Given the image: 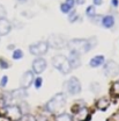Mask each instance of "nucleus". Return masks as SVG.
I'll return each instance as SVG.
<instances>
[{"mask_svg":"<svg viewBox=\"0 0 119 121\" xmlns=\"http://www.w3.org/2000/svg\"><path fill=\"white\" fill-rule=\"evenodd\" d=\"M95 43H91L90 40H86V39H74V40H71L68 42V49L69 51H73L76 52L79 55L81 54H86L88 52L89 50H91L94 48Z\"/></svg>","mask_w":119,"mask_h":121,"instance_id":"obj_1","label":"nucleus"},{"mask_svg":"<svg viewBox=\"0 0 119 121\" xmlns=\"http://www.w3.org/2000/svg\"><path fill=\"white\" fill-rule=\"evenodd\" d=\"M66 104V95L64 93L54 94L45 105V109L50 113H57Z\"/></svg>","mask_w":119,"mask_h":121,"instance_id":"obj_2","label":"nucleus"},{"mask_svg":"<svg viewBox=\"0 0 119 121\" xmlns=\"http://www.w3.org/2000/svg\"><path fill=\"white\" fill-rule=\"evenodd\" d=\"M5 117L12 121H19L22 118V111L17 105H7L4 108Z\"/></svg>","mask_w":119,"mask_h":121,"instance_id":"obj_3","label":"nucleus"},{"mask_svg":"<svg viewBox=\"0 0 119 121\" xmlns=\"http://www.w3.org/2000/svg\"><path fill=\"white\" fill-rule=\"evenodd\" d=\"M66 91L71 94V95H75L77 93L81 92V84H80V80L76 78V77H71L65 84H64Z\"/></svg>","mask_w":119,"mask_h":121,"instance_id":"obj_4","label":"nucleus"},{"mask_svg":"<svg viewBox=\"0 0 119 121\" xmlns=\"http://www.w3.org/2000/svg\"><path fill=\"white\" fill-rule=\"evenodd\" d=\"M49 50V44L47 42L44 41H41L38 43H35V44H31L29 47V51L31 55H35V56H41V55H44Z\"/></svg>","mask_w":119,"mask_h":121,"instance_id":"obj_5","label":"nucleus"},{"mask_svg":"<svg viewBox=\"0 0 119 121\" xmlns=\"http://www.w3.org/2000/svg\"><path fill=\"white\" fill-rule=\"evenodd\" d=\"M47 44H49V47H52L54 49H61L66 45L65 40L59 35H51L47 40Z\"/></svg>","mask_w":119,"mask_h":121,"instance_id":"obj_6","label":"nucleus"},{"mask_svg":"<svg viewBox=\"0 0 119 121\" xmlns=\"http://www.w3.org/2000/svg\"><path fill=\"white\" fill-rule=\"evenodd\" d=\"M104 72L106 76H115L119 73V65L115 60H107L104 64Z\"/></svg>","mask_w":119,"mask_h":121,"instance_id":"obj_7","label":"nucleus"},{"mask_svg":"<svg viewBox=\"0 0 119 121\" xmlns=\"http://www.w3.org/2000/svg\"><path fill=\"white\" fill-rule=\"evenodd\" d=\"M45 69H46V60L44 58L38 57V58H36L32 62V72L34 73L39 75V73H42L44 71Z\"/></svg>","mask_w":119,"mask_h":121,"instance_id":"obj_8","label":"nucleus"},{"mask_svg":"<svg viewBox=\"0 0 119 121\" xmlns=\"http://www.w3.org/2000/svg\"><path fill=\"white\" fill-rule=\"evenodd\" d=\"M34 83V72L32 71H26L22 78H21V87L22 89H28Z\"/></svg>","mask_w":119,"mask_h":121,"instance_id":"obj_9","label":"nucleus"},{"mask_svg":"<svg viewBox=\"0 0 119 121\" xmlns=\"http://www.w3.org/2000/svg\"><path fill=\"white\" fill-rule=\"evenodd\" d=\"M11 29H12L11 22L6 17H1L0 19V36H5V35L9 34Z\"/></svg>","mask_w":119,"mask_h":121,"instance_id":"obj_10","label":"nucleus"},{"mask_svg":"<svg viewBox=\"0 0 119 121\" xmlns=\"http://www.w3.org/2000/svg\"><path fill=\"white\" fill-rule=\"evenodd\" d=\"M67 62H68V60H67L66 56H64V55H56V56L52 58V65H53L56 69L60 70V69L62 68V65H64L65 63H67Z\"/></svg>","mask_w":119,"mask_h":121,"instance_id":"obj_11","label":"nucleus"},{"mask_svg":"<svg viewBox=\"0 0 119 121\" xmlns=\"http://www.w3.org/2000/svg\"><path fill=\"white\" fill-rule=\"evenodd\" d=\"M69 64H71V68H79L81 65V60H80V55L73 52V51H69V58H67Z\"/></svg>","mask_w":119,"mask_h":121,"instance_id":"obj_12","label":"nucleus"},{"mask_svg":"<svg viewBox=\"0 0 119 121\" xmlns=\"http://www.w3.org/2000/svg\"><path fill=\"white\" fill-rule=\"evenodd\" d=\"M76 118H77V120H79V121H86V120H88V119L90 118L88 109H87L84 106L80 107V108L76 111Z\"/></svg>","mask_w":119,"mask_h":121,"instance_id":"obj_13","label":"nucleus"},{"mask_svg":"<svg viewBox=\"0 0 119 121\" xmlns=\"http://www.w3.org/2000/svg\"><path fill=\"white\" fill-rule=\"evenodd\" d=\"M104 56H102V55H97V56H95V57H92L89 62V65L90 66H92V68H97V66H101L103 63H104Z\"/></svg>","mask_w":119,"mask_h":121,"instance_id":"obj_14","label":"nucleus"},{"mask_svg":"<svg viewBox=\"0 0 119 121\" xmlns=\"http://www.w3.org/2000/svg\"><path fill=\"white\" fill-rule=\"evenodd\" d=\"M102 25L104 28H112L115 26V17L112 15H105L102 19Z\"/></svg>","mask_w":119,"mask_h":121,"instance_id":"obj_15","label":"nucleus"},{"mask_svg":"<svg viewBox=\"0 0 119 121\" xmlns=\"http://www.w3.org/2000/svg\"><path fill=\"white\" fill-rule=\"evenodd\" d=\"M109 105H110V100H109L107 98H101V99H98L97 103H96L97 108L101 109V111H105V109L109 107Z\"/></svg>","mask_w":119,"mask_h":121,"instance_id":"obj_16","label":"nucleus"},{"mask_svg":"<svg viewBox=\"0 0 119 121\" xmlns=\"http://www.w3.org/2000/svg\"><path fill=\"white\" fill-rule=\"evenodd\" d=\"M57 121H73V117L68 113H62L57 117Z\"/></svg>","mask_w":119,"mask_h":121,"instance_id":"obj_17","label":"nucleus"},{"mask_svg":"<svg viewBox=\"0 0 119 121\" xmlns=\"http://www.w3.org/2000/svg\"><path fill=\"white\" fill-rule=\"evenodd\" d=\"M86 14H87L88 17L94 19V17L96 16V8H95V6H89V7H87V9H86Z\"/></svg>","mask_w":119,"mask_h":121,"instance_id":"obj_18","label":"nucleus"},{"mask_svg":"<svg viewBox=\"0 0 119 121\" xmlns=\"http://www.w3.org/2000/svg\"><path fill=\"white\" fill-rule=\"evenodd\" d=\"M111 91H112L113 95H116V97L119 98V80L115 82V83L112 84V89H111Z\"/></svg>","mask_w":119,"mask_h":121,"instance_id":"obj_19","label":"nucleus"},{"mask_svg":"<svg viewBox=\"0 0 119 121\" xmlns=\"http://www.w3.org/2000/svg\"><path fill=\"white\" fill-rule=\"evenodd\" d=\"M23 57V51L21 49H15L13 51V58L14 60H20Z\"/></svg>","mask_w":119,"mask_h":121,"instance_id":"obj_20","label":"nucleus"},{"mask_svg":"<svg viewBox=\"0 0 119 121\" xmlns=\"http://www.w3.org/2000/svg\"><path fill=\"white\" fill-rule=\"evenodd\" d=\"M76 20H77V13H76V11L71 9V13L68 15V21L69 22H75Z\"/></svg>","mask_w":119,"mask_h":121,"instance_id":"obj_21","label":"nucleus"},{"mask_svg":"<svg viewBox=\"0 0 119 121\" xmlns=\"http://www.w3.org/2000/svg\"><path fill=\"white\" fill-rule=\"evenodd\" d=\"M71 9H73V8H71L66 2H64V4H61V5H60V11H61L62 13H69V12H71Z\"/></svg>","mask_w":119,"mask_h":121,"instance_id":"obj_22","label":"nucleus"},{"mask_svg":"<svg viewBox=\"0 0 119 121\" xmlns=\"http://www.w3.org/2000/svg\"><path fill=\"white\" fill-rule=\"evenodd\" d=\"M90 89H91V91H92L94 93H97V92H100L101 86H100V84H98V83L94 82V83H91V85H90Z\"/></svg>","mask_w":119,"mask_h":121,"instance_id":"obj_23","label":"nucleus"},{"mask_svg":"<svg viewBox=\"0 0 119 121\" xmlns=\"http://www.w3.org/2000/svg\"><path fill=\"white\" fill-rule=\"evenodd\" d=\"M21 120H22V121H37L36 119H35V117H32V115H30V114H26V115H22Z\"/></svg>","mask_w":119,"mask_h":121,"instance_id":"obj_24","label":"nucleus"},{"mask_svg":"<svg viewBox=\"0 0 119 121\" xmlns=\"http://www.w3.org/2000/svg\"><path fill=\"white\" fill-rule=\"evenodd\" d=\"M42 83H43V80H42V78H41V77H38V78L34 79V84H35V87H36V89H39V87L42 86Z\"/></svg>","mask_w":119,"mask_h":121,"instance_id":"obj_25","label":"nucleus"},{"mask_svg":"<svg viewBox=\"0 0 119 121\" xmlns=\"http://www.w3.org/2000/svg\"><path fill=\"white\" fill-rule=\"evenodd\" d=\"M0 68L1 69H7V68H9V63L4 58H0Z\"/></svg>","mask_w":119,"mask_h":121,"instance_id":"obj_26","label":"nucleus"},{"mask_svg":"<svg viewBox=\"0 0 119 121\" xmlns=\"http://www.w3.org/2000/svg\"><path fill=\"white\" fill-rule=\"evenodd\" d=\"M7 82H8V77H7V76H4V77L1 78V82H0V86H1V87H5V86L7 85Z\"/></svg>","mask_w":119,"mask_h":121,"instance_id":"obj_27","label":"nucleus"},{"mask_svg":"<svg viewBox=\"0 0 119 121\" xmlns=\"http://www.w3.org/2000/svg\"><path fill=\"white\" fill-rule=\"evenodd\" d=\"M6 14H7V13H6L5 7L0 4V19H1V17H5V16H6Z\"/></svg>","mask_w":119,"mask_h":121,"instance_id":"obj_28","label":"nucleus"},{"mask_svg":"<svg viewBox=\"0 0 119 121\" xmlns=\"http://www.w3.org/2000/svg\"><path fill=\"white\" fill-rule=\"evenodd\" d=\"M66 4H67L71 8H73L75 5V0H66Z\"/></svg>","mask_w":119,"mask_h":121,"instance_id":"obj_29","label":"nucleus"},{"mask_svg":"<svg viewBox=\"0 0 119 121\" xmlns=\"http://www.w3.org/2000/svg\"><path fill=\"white\" fill-rule=\"evenodd\" d=\"M102 4H103V0H94V5H96V6H97V5L100 6V5H102Z\"/></svg>","mask_w":119,"mask_h":121,"instance_id":"obj_30","label":"nucleus"},{"mask_svg":"<svg viewBox=\"0 0 119 121\" xmlns=\"http://www.w3.org/2000/svg\"><path fill=\"white\" fill-rule=\"evenodd\" d=\"M111 2H112V6H113V7H117V6L119 5V1H118V0H112Z\"/></svg>","mask_w":119,"mask_h":121,"instance_id":"obj_31","label":"nucleus"},{"mask_svg":"<svg viewBox=\"0 0 119 121\" xmlns=\"http://www.w3.org/2000/svg\"><path fill=\"white\" fill-rule=\"evenodd\" d=\"M86 2V0H75V4H77V5H83Z\"/></svg>","mask_w":119,"mask_h":121,"instance_id":"obj_32","label":"nucleus"},{"mask_svg":"<svg viewBox=\"0 0 119 121\" xmlns=\"http://www.w3.org/2000/svg\"><path fill=\"white\" fill-rule=\"evenodd\" d=\"M22 15H27V17H31L32 14L31 13H28V12H22Z\"/></svg>","mask_w":119,"mask_h":121,"instance_id":"obj_33","label":"nucleus"},{"mask_svg":"<svg viewBox=\"0 0 119 121\" xmlns=\"http://www.w3.org/2000/svg\"><path fill=\"white\" fill-rule=\"evenodd\" d=\"M37 121H47V119H46V118H44V117H41V118H39Z\"/></svg>","mask_w":119,"mask_h":121,"instance_id":"obj_34","label":"nucleus"}]
</instances>
